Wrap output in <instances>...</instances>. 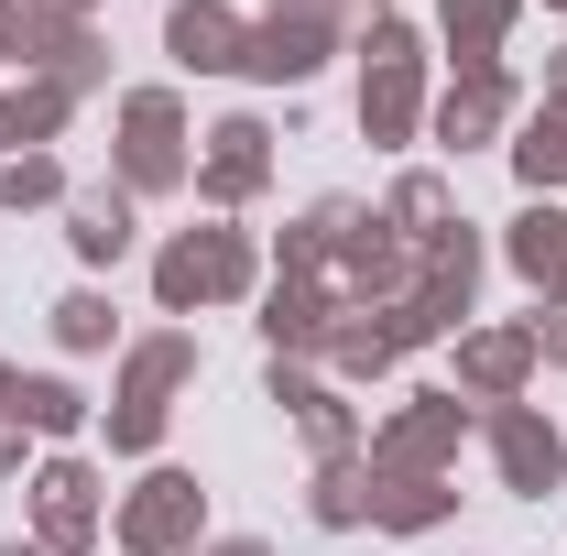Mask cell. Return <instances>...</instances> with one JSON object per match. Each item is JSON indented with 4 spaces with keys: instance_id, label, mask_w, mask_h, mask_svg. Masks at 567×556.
Here are the masks:
<instances>
[{
    "instance_id": "e575fe53",
    "label": "cell",
    "mask_w": 567,
    "mask_h": 556,
    "mask_svg": "<svg viewBox=\"0 0 567 556\" xmlns=\"http://www.w3.org/2000/svg\"><path fill=\"white\" fill-rule=\"evenodd\" d=\"M55 11H76V22H87V11H99V0H55Z\"/></svg>"
},
{
    "instance_id": "cb8c5ba5",
    "label": "cell",
    "mask_w": 567,
    "mask_h": 556,
    "mask_svg": "<svg viewBox=\"0 0 567 556\" xmlns=\"http://www.w3.org/2000/svg\"><path fill=\"white\" fill-rule=\"evenodd\" d=\"M513 11H524V0H436V22H447V55H458V76L502 66V33H513Z\"/></svg>"
},
{
    "instance_id": "603a6c76",
    "label": "cell",
    "mask_w": 567,
    "mask_h": 556,
    "mask_svg": "<svg viewBox=\"0 0 567 556\" xmlns=\"http://www.w3.org/2000/svg\"><path fill=\"white\" fill-rule=\"evenodd\" d=\"M458 513V481H382L371 470V535H436Z\"/></svg>"
},
{
    "instance_id": "8992f818",
    "label": "cell",
    "mask_w": 567,
    "mask_h": 556,
    "mask_svg": "<svg viewBox=\"0 0 567 556\" xmlns=\"http://www.w3.org/2000/svg\"><path fill=\"white\" fill-rule=\"evenodd\" d=\"M470 393L458 382H425V393H404L393 415L360 436V459L382 470V481H458V447H470Z\"/></svg>"
},
{
    "instance_id": "8fae6325",
    "label": "cell",
    "mask_w": 567,
    "mask_h": 556,
    "mask_svg": "<svg viewBox=\"0 0 567 556\" xmlns=\"http://www.w3.org/2000/svg\"><path fill=\"white\" fill-rule=\"evenodd\" d=\"M513 121H524V87H513V66L447 76V87L425 99V142H447V153H481V142H513Z\"/></svg>"
},
{
    "instance_id": "d4e9b609",
    "label": "cell",
    "mask_w": 567,
    "mask_h": 556,
    "mask_svg": "<svg viewBox=\"0 0 567 556\" xmlns=\"http://www.w3.org/2000/svg\"><path fill=\"white\" fill-rule=\"evenodd\" d=\"M295 436H306L317 459H360V436H371V425H360V404L339 393V382H317V404H295Z\"/></svg>"
},
{
    "instance_id": "5bb4252c",
    "label": "cell",
    "mask_w": 567,
    "mask_h": 556,
    "mask_svg": "<svg viewBox=\"0 0 567 556\" xmlns=\"http://www.w3.org/2000/svg\"><path fill=\"white\" fill-rule=\"evenodd\" d=\"M328 328H339V284L328 274H274L262 284V349L274 360H317Z\"/></svg>"
},
{
    "instance_id": "484cf974",
    "label": "cell",
    "mask_w": 567,
    "mask_h": 556,
    "mask_svg": "<svg viewBox=\"0 0 567 556\" xmlns=\"http://www.w3.org/2000/svg\"><path fill=\"white\" fill-rule=\"evenodd\" d=\"M55 349H66V360H87V349H121V306H110L99 284L55 295Z\"/></svg>"
},
{
    "instance_id": "9a60e30c",
    "label": "cell",
    "mask_w": 567,
    "mask_h": 556,
    "mask_svg": "<svg viewBox=\"0 0 567 556\" xmlns=\"http://www.w3.org/2000/svg\"><path fill=\"white\" fill-rule=\"evenodd\" d=\"M502 262L535 284V306H567V197H524L502 218Z\"/></svg>"
},
{
    "instance_id": "4316f807",
    "label": "cell",
    "mask_w": 567,
    "mask_h": 556,
    "mask_svg": "<svg viewBox=\"0 0 567 556\" xmlns=\"http://www.w3.org/2000/svg\"><path fill=\"white\" fill-rule=\"evenodd\" d=\"M382 218H393V229H404V240H436V229H447V218H458V197H447V175H404V186H393V197H382Z\"/></svg>"
},
{
    "instance_id": "30bf717a",
    "label": "cell",
    "mask_w": 567,
    "mask_h": 556,
    "mask_svg": "<svg viewBox=\"0 0 567 556\" xmlns=\"http://www.w3.org/2000/svg\"><path fill=\"white\" fill-rule=\"evenodd\" d=\"M262 186H274V132H262V110H229V121L197 142V208L240 218Z\"/></svg>"
},
{
    "instance_id": "8d00e7d4",
    "label": "cell",
    "mask_w": 567,
    "mask_h": 556,
    "mask_svg": "<svg viewBox=\"0 0 567 556\" xmlns=\"http://www.w3.org/2000/svg\"><path fill=\"white\" fill-rule=\"evenodd\" d=\"M546 11H567V0H546Z\"/></svg>"
},
{
    "instance_id": "83f0119b",
    "label": "cell",
    "mask_w": 567,
    "mask_h": 556,
    "mask_svg": "<svg viewBox=\"0 0 567 556\" xmlns=\"http://www.w3.org/2000/svg\"><path fill=\"white\" fill-rule=\"evenodd\" d=\"M76 186H66V164H55V153H11V164H0V208L22 218V208H66Z\"/></svg>"
},
{
    "instance_id": "9c48e42d",
    "label": "cell",
    "mask_w": 567,
    "mask_h": 556,
    "mask_svg": "<svg viewBox=\"0 0 567 556\" xmlns=\"http://www.w3.org/2000/svg\"><path fill=\"white\" fill-rule=\"evenodd\" d=\"M481 447H492V481L513 502H557L567 491V425L546 404H481Z\"/></svg>"
},
{
    "instance_id": "d6a6232c",
    "label": "cell",
    "mask_w": 567,
    "mask_h": 556,
    "mask_svg": "<svg viewBox=\"0 0 567 556\" xmlns=\"http://www.w3.org/2000/svg\"><path fill=\"white\" fill-rule=\"evenodd\" d=\"M0 556H55V546H33V535H0Z\"/></svg>"
},
{
    "instance_id": "f1b7e54d",
    "label": "cell",
    "mask_w": 567,
    "mask_h": 556,
    "mask_svg": "<svg viewBox=\"0 0 567 556\" xmlns=\"http://www.w3.org/2000/svg\"><path fill=\"white\" fill-rule=\"evenodd\" d=\"M535 360L567 371V306H535Z\"/></svg>"
},
{
    "instance_id": "52a82bcc",
    "label": "cell",
    "mask_w": 567,
    "mask_h": 556,
    "mask_svg": "<svg viewBox=\"0 0 567 556\" xmlns=\"http://www.w3.org/2000/svg\"><path fill=\"white\" fill-rule=\"evenodd\" d=\"M110 546H121V556H186V546H208V481L175 470V459H153V470L110 502Z\"/></svg>"
},
{
    "instance_id": "44dd1931",
    "label": "cell",
    "mask_w": 567,
    "mask_h": 556,
    "mask_svg": "<svg viewBox=\"0 0 567 556\" xmlns=\"http://www.w3.org/2000/svg\"><path fill=\"white\" fill-rule=\"evenodd\" d=\"M87 415H99V404L76 393L66 371H22V382H11V425H22V436H55V447H66Z\"/></svg>"
},
{
    "instance_id": "6da1fadb",
    "label": "cell",
    "mask_w": 567,
    "mask_h": 556,
    "mask_svg": "<svg viewBox=\"0 0 567 556\" xmlns=\"http://www.w3.org/2000/svg\"><path fill=\"white\" fill-rule=\"evenodd\" d=\"M262 295V240L240 218H208V229H175L153 251V306L164 317H208V306H251Z\"/></svg>"
},
{
    "instance_id": "7a4b0ae2",
    "label": "cell",
    "mask_w": 567,
    "mask_h": 556,
    "mask_svg": "<svg viewBox=\"0 0 567 556\" xmlns=\"http://www.w3.org/2000/svg\"><path fill=\"white\" fill-rule=\"evenodd\" d=\"M186 382H197V328H153V339L121 349V382H110V404H99L110 459H153V447H164V415H175Z\"/></svg>"
},
{
    "instance_id": "1f68e13d",
    "label": "cell",
    "mask_w": 567,
    "mask_h": 556,
    "mask_svg": "<svg viewBox=\"0 0 567 556\" xmlns=\"http://www.w3.org/2000/svg\"><path fill=\"white\" fill-rule=\"evenodd\" d=\"M546 99H567V44H557V55H546Z\"/></svg>"
},
{
    "instance_id": "3957f363",
    "label": "cell",
    "mask_w": 567,
    "mask_h": 556,
    "mask_svg": "<svg viewBox=\"0 0 567 556\" xmlns=\"http://www.w3.org/2000/svg\"><path fill=\"white\" fill-rule=\"evenodd\" d=\"M393 0H274L262 22H251V44H240V76L251 87H306V76L328 66L350 33H371Z\"/></svg>"
},
{
    "instance_id": "4fadbf2b",
    "label": "cell",
    "mask_w": 567,
    "mask_h": 556,
    "mask_svg": "<svg viewBox=\"0 0 567 556\" xmlns=\"http://www.w3.org/2000/svg\"><path fill=\"white\" fill-rule=\"evenodd\" d=\"M535 371H546V360H535V317H513V328H458V393H470V404H524Z\"/></svg>"
},
{
    "instance_id": "7c38bea8",
    "label": "cell",
    "mask_w": 567,
    "mask_h": 556,
    "mask_svg": "<svg viewBox=\"0 0 567 556\" xmlns=\"http://www.w3.org/2000/svg\"><path fill=\"white\" fill-rule=\"evenodd\" d=\"M481 262H492V240L470 229V218H447L436 240H415V306L458 339L470 328V306H481Z\"/></svg>"
},
{
    "instance_id": "f546056e",
    "label": "cell",
    "mask_w": 567,
    "mask_h": 556,
    "mask_svg": "<svg viewBox=\"0 0 567 556\" xmlns=\"http://www.w3.org/2000/svg\"><path fill=\"white\" fill-rule=\"evenodd\" d=\"M186 556H274L262 535H208V546H186Z\"/></svg>"
},
{
    "instance_id": "ba28073f",
    "label": "cell",
    "mask_w": 567,
    "mask_h": 556,
    "mask_svg": "<svg viewBox=\"0 0 567 556\" xmlns=\"http://www.w3.org/2000/svg\"><path fill=\"white\" fill-rule=\"evenodd\" d=\"M22 491H33V546H55V556L110 546V481H99V459L55 447V459L22 470Z\"/></svg>"
},
{
    "instance_id": "ac0fdd59",
    "label": "cell",
    "mask_w": 567,
    "mask_h": 556,
    "mask_svg": "<svg viewBox=\"0 0 567 556\" xmlns=\"http://www.w3.org/2000/svg\"><path fill=\"white\" fill-rule=\"evenodd\" d=\"M404 349H393V328H382V306H339V328H328V349H317V371L350 393V382H382Z\"/></svg>"
},
{
    "instance_id": "4dcf8cb0",
    "label": "cell",
    "mask_w": 567,
    "mask_h": 556,
    "mask_svg": "<svg viewBox=\"0 0 567 556\" xmlns=\"http://www.w3.org/2000/svg\"><path fill=\"white\" fill-rule=\"evenodd\" d=\"M0 481H22V425H0Z\"/></svg>"
},
{
    "instance_id": "2e32d148",
    "label": "cell",
    "mask_w": 567,
    "mask_h": 556,
    "mask_svg": "<svg viewBox=\"0 0 567 556\" xmlns=\"http://www.w3.org/2000/svg\"><path fill=\"white\" fill-rule=\"evenodd\" d=\"M240 44H251L240 0H175V11H164V55L186 76H240Z\"/></svg>"
},
{
    "instance_id": "e0dca14e",
    "label": "cell",
    "mask_w": 567,
    "mask_h": 556,
    "mask_svg": "<svg viewBox=\"0 0 567 556\" xmlns=\"http://www.w3.org/2000/svg\"><path fill=\"white\" fill-rule=\"evenodd\" d=\"M55 218H66V251L87 262V274L132 262V240H142V197H121V186H76Z\"/></svg>"
},
{
    "instance_id": "ffe728a7",
    "label": "cell",
    "mask_w": 567,
    "mask_h": 556,
    "mask_svg": "<svg viewBox=\"0 0 567 556\" xmlns=\"http://www.w3.org/2000/svg\"><path fill=\"white\" fill-rule=\"evenodd\" d=\"M502 153H513V175H524V197H567V99H546V110H524Z\"/></svg>"
},
{
    "instance_id": "836d02e7",
    "label": "cell",
    "mask_w": 567,
    "mask_h": 556,
    "mask_svg": "<svg viewBox=\"0 0 567 556\" xmlns=\"http://www.w3.org/2000/svg\"><path fill=\"white\" fill-rule=\"evenodd\" d=\"M11 382H22V371H11V360H0V425H11Z\"/></svg>"
},
{
    "instance_id": "7402d4cb",
    "label": "cell",
    "mask_w": 567,
    "mask_h": 556,
    "mask_svg": "<svg viewBox=\"0 0 567 556\" xmlns=\"http://www.w3.org/2000/svg\"><path fill=\"white\" fill-rule=\"evenodd\" d=\"M306 524H317V535H360V524H371V459H317Z\"/></svg>"
},
{
    "instance_id": "5b68a950",
    "label": "cell",
    "mask_w": 567,
    "mask_h": 556,
    "mask_svg": "<svg viewBox=\"0 0 567 556\" xmlns=\"http://www.w3.org/2000/svg\"><path fill=\"white\" fill-rule=\"evenodd\" d=\"M110 186L121 197H186L197 186V132H186L175 87H132L121 99V121H110Z\"/></svg>"
},
{
    "instance_id": "d6986e66",
    "label": "cell",
    "mask_w": 567,
    "mask_h": 556,
    "mask_svg": "<svg viewBox=\"0 0 567 556\" xmlns=\"http://www.w3.org/2000/svg\"><path fill=\"white\" fill-rule=\"evenodd\" d=\"M66 121H76V87H55V76H22V87H0V164H11V153H44Z\"/></svg>"
},
{
    "instance_id": "d590c367",
    "label": "cell",
    "mask_w": 567,
    "mask_h": 556,
    "mask_svg": "<svg viewBox=\"0 0 567 556\" xmlns=\"http://www.w3.org/2000/svg\"><path fill=\"white\" fill-rule=\"evenodd\" d=\"M11 11H22V0H0V33H11Z\"/></svg>"
},
{
    "instance_id": "277c9868",
    "label": "cell",
    "mask_w": 567,
    "mask_h": 556,
    "mask_svg": "<svg viewBox=\"0 0 567 556\" xmlns=\"http://www.w3.org/2000/svg\"><path fill=\"white\" fill-rule=\"evenodd\" d=\"M425 33L404 22V11H382L371 33H360V142L371 153H404V142H425Z\"/></svg>"
}]
</instances>
